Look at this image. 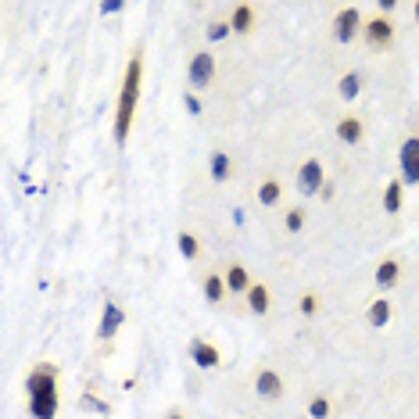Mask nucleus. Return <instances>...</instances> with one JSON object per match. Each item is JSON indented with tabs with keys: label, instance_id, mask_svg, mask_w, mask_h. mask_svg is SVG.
<instances>
[{
	"label": "nucleus",
	"instance_id": "obj_1",
	"mask_svg": "<svg viewBox=\"0 0 419 419\" xmlns=\"http://www.w3.org/2000/svg\"><path fill=\"white\" fill-rule=\"evenodd\" d=\"M140 82H143V57L140 51L130 57L122 75V90H118V108H115V140L125 143L133 130V118H136V104H140Z\"/></svg>",
	"mask_w": 419,
	"mask_h": 419
},
{
	"label": "nucleus",
	"instance_id": "obj_2",
	"mask_svg": "<svg viewBox=\"0 0 419 419\" xmlns=\"http://www.w3.org/2000/svg\"><path fill=\"white\" fill-rule=\"evenodd\" d=\"M26 394H29V416L33 419H54L57 416V369L39 362L26 376Z\"/></svg>",
	"mask_w": 419,
	"mask_h": 419
},
{
	"label": "nucleus",
	"instance_id": "obj_3",
	"mask_svg": "<svg viewBox=\"0 0 419 419\" xmlns=\"http://www.w3.org/2000/svg\"><path fill=\"white\" fill-rule=\"evenodd\" d=\"M323 186H326V169H323V161H319V158H308L301 169H298V190H301V197H319Z\"/></svg>",
	"mask_w": 419,
	"mask_h": 419
},
{
	"label": "nucleus",
	"instance_id": "obj_4",
	"mask_svg": "<svg viewBox=\"0 0 419 419\" xmlns=\"http://www.w3.org/2000/svg\"><path fill=\"white\" fill-rule=\"evenodd\" d=\"M186 79H190L194 90L212 87V79H215V54L212 51H197L190 57V65H186Z\"/></svg>",
	"mask_w": 419,
	"mask_h": 419
},
{
	"label": "nucleus",
	"instance_id": "obj_5",
	"mask_svg": "<svg viewBox=\"0 0 419 419\" xmlns=\"http://www.w3.org/2000/svg\"><path fill=\"white\" fill-rule=\"evenodd\" d=\"M398 169L405 186H419V136H409L398 151Z\"/></svg>",
	"mask_w": 419,
	"mask_h": 419
},
{
	"label": "nucleus",
	"instance_id": "obj_6",
	"mask_svg": "<svg viewBox=\"0 0 419 419\" xmlns=\"http://www.w3.org/2000/svg\"><path fill=\"white\" fill-rule=\"evenodd\" d=\"M362 26H366L362 22V8L359 4H348L337 18H333V36H337L341 44H351V39L362 33Z\"/></svg>",
	"mask_w": 419,
	"mask_h": 419
},
{
	"label": "nucleus",
	"instance_id": "obj_7",
	"mask_svg": "<svg viewBox=\"0 0 419 419\" xmlns=\"http://www.w3.org/2000/svg\"><path fill=\"white\" fill-rule=\"evenodd\" d=\"M362 36H366V44L373 51H387L394 44V22L384 18V15H376V18H369V22L362 26Z\"/></svg>",
	"mask_w": 419,
	"mask_h": 419
},
{
	"label": "nucleus",
	"instance_id": "obj_8",
	"mask_svg": "<svg viewBox=\"0 0 419 419\" xmlns=\"http://www.w3.org/2000/svg\"><path fill=\"white\" fill-rule=\"evenodd\" d=\"M373 283H376V290H380V294L394 290L398 283H402V262H398L394 255H387L380 265H376V272H373Z\"/></svg>",
	"mask_w": 419,
	"mask_h": 419
},
{
	"label": "nucleus",
	"instance_id": "obj_9",
	"mask_svg": "<svg viewBox=\"0 0 419 419\" xmlns=\"http://www.w3.org/2000/svg\"><path fill=\"white\" fill-rule=\"evenodd\" d=\"M190 359L197 362V369H219L222 366V355L212 341H204V337H194L190 341Z\"/></svg>",
	"mask_w": 419,
	"mask_h": 419
},
{
	"label": "nucleus",
	"instance_id": "obj_10",
	"mask_svg": "<svg viewBox=\"0 0 419 419\" xmlns=\"http://www.w3.org/2000/svg\"><path fill=\"white\" fill-rule=\"evenodd\" d=\"M255 391H258V398H265V402H276V398H283V376L276 369H258Z\"/></svg>",
	"mask_w": 419,
	"mask_h": 419
},
{
	"label": "nucleus",
	"instance_id": "obj_11",
	"mask_svg": "<svg viewBox=\"0 0 419 419\" xmlns=\"http://www.w3.org/2000/svg\"><path fill=\"white\" fill-rule=\"evenodd\" d=\"M122 323H125V312L115 301H108V305H104V316H100V326H97V341H112L115 333L122 330Z\"/></svg>",
	"mask_w": 419,
	"mask_h": 419
},
{
	"label": "nucleus",
	"instance_id": "obj_12",
	"mask_svg": "<svg viewBox=\"0 0 419 419\" xmlns=\"http://www.w3.org/2000/svg\"><path fill=\"white\" fill-rule=\"evenodd\" d=\"M362 136H366V122H362L359 115H344V118L337 122V140L348 143V148L362 143Z\"/></svg>",
	"mask_w": 419,
	"mask_h": 419
},
{
	"label": "nucleus",
	"instance_id": "obj_13",
	"mask_svg": "<svg viewBox=\"0 0 419 419\" xmlns=\"http://www.w3.org/2000/svg\"><path fill=\"white\" fill-rule=\"evenodd\" d=\"M229 29H233L237 36H247V33H255V8L251 4H233V11H229Z\"/></svg>",
	"mask_w": 419,
	"mask_h": 419
},
{
	"label": "nucleus",
	"instance_id": "obj_14",
	"mask_svg": "<svg viewBox=\"0 0 419 419\" xmlns=\"http://www.w3.org/2000/svg\"><path fill=\"white\" fill-rule=\"evenodd\" d=\"M251 272L240 265V262H233V265H226V287H229V294H244L247 298V290H251Z\"/></svg>",
	"mask_w": 419,
	"mask_h": 419
},
{
	"label": "nucleus",
	"instance_id": "obj_15",
	"mask_svg": "<svg viewBox=\"0 0 419 419\" xmlns=\"http://www.w3.org/2000/svg\"><path fill=\"white\" fill-rule=\"evenodd\" d=\"M258 204H265V208H276L280 201H283V183L276 179V176H269V179H262V186H258Z\"/></svg>",
	"mask_w": 419,
	"mask_h": 419
},
{
	"label": "nucleus",
	"instance_id": "obj_16",
	"mask_svg": "<svg viewBox=\"0 0 419 419\" xmlns=\"http://www.w3.org/2000/svg\"><path fill=\"white\" fill-rule=\"evenodd\" d=\"M402 201H405V183L402 179H391L384 186V212L387 215H398V212H402Z\"/></svg>",
	"mask_w": 419,
	"mask_h": 419
},
{
	"label": "nucleus",
	"instance_id": "obj_17",
	"mask_svg": "<svg viewBox=\"0 0 419 419\" xmlns=\"http://www.w3.org/2000/svg\"><path fill=\"white\" fill-rule=\"evenodd\" d=\"M201 287H204V301L208 305H219L222 298H226V276H219V272H208V276L201 280Z\"/></svg>",
	"mask_w": 419,
	"mask_h": 419
},
{
	"label": "nucleus",
	"instance_id": "obj_18",
	"mask_svg": "<svg viewBox=\"0 0 419 419\" xmlns=\"http://www.w3.org/2000/svg\"><path fill=\"white\" fill-rule=\"evenodd\" d=\"M208 169H212V179L215 183H226L229 176H233V158H229L226 151H212V158H208Z\"/></svg>",
	"mask_w": 419,
	"mask_h": 419
},
{
	"label": "nucleus",
	"instance_id": "obj_19",
	"mask_svg": "<svg viewBox=\"0 0 419 419\" xmlns=\"http://www.w3.org/2000/svg\"><path fill=\"white\" fill-rule=\"evenodd\" d=\"M247 308L255 312V316H265L269 312V287L265 283H251V290H247Z\"/></svg>",
	"mask_w": 419,
	"mask_h": 419
},
{
	"label": "nucleus",
	"instance_id": "obj_20",
	"mask_svg": "<svg viewBox=\"0 0 419 419\" xmlns=\"http://www.w3.org/2000/svg\"><path fill=\"white\" fill-rule=\"evenodd\" d=\"M391 312H394V305L387 301V298H376L373 305H369V312H366V319H369V326H387L391 323Z\"/></svg>",
	"mask_w": 419,
	"mask_h": 419
},
{
	"label": "nucleus",
	"instance_id": "obj_21",
	"mask_svg": "<svg viewBox=\"0 0 419 419\" xmlns=\"http://www.w3.org/2000/svg\"><path fill=\"white\" fill-rule=\"evenodd\" d=\"M359 90H362V75H359V72H344L341 82H337L341 100H355V97H359Z\"/></svg>",
	"mask_w": 419,
	"mask_h": 419
},
{
	"label": "nucleus",
	"instance_id": "obj_22",
	"mask_svg": "<svg viewBox=\"0 0 419 419\" xmlns=\"http://www.w3.org/2000/svg\"><path fill=\"white\" fill-rule=\"evenodd\" d=\"M319 308H323V301H319V294H312V290H305V294L298 298V312H301L305 319H316Z\"/></svg>",
	"mask_w": 419,
	"mask_h": 419
},
{
	"label": "nucleus",
	"instance_id": "obj_23",
	"mask_svg": "<svg viewBox=\"0 0 419 419\" xmlns=\"http://www.w3.org/2000/svg\"><path fill=\"white\" fill-rule=\"evenodd\" d=\"M283 226H287V233H301V229H305V208L301 204L287 208V212H283Z\"/></svg>",
	"mask_w": 419,
	"mask_h": 419
},
{
	"label": "nucleus",
	"instance_id": "obj_24",
	"mask_svg": "<svg viewBox=\"0 0 419 419\" xmlns=\"http://www.w3.org/2000/svg\"><path fill=\"white\" fill-rule=\"evenodd\" d=\"M330 398L326 394H316V398H312V402H308V416L312 419H330Z\"/></svg>",
	"mask_w": 419,
	"mask_h": 419
},
{
	"label": "nucleus",
	"instance_id": "obj_25",
	"mask_svg": "<svg viewBox=\"0 0 419 419\" xmlns=\"http://www.w3.org/2000/svg\"><path fill=\"white\" fill-rule=\"evenodd\" d=\"M176 244H179V255H183V258H197V255H201V244H197L194 233H179Z\"/></svg>",
	"mask_w": 419,
	"mask_h": 419
},
{
	"label": "nucleus",
	"instance_id": "obj_26",
	"mask_svg": "<svg viewBox=\"0 0 419 419\" xmlns=\"http://www.w3.org/2000/svg\"><path fill=\"white\" fill-rule=\"evenodd\" d=\"M229 33H233V29H229V22H212V26H208V39H212V44H219V39H226Z\"/></svg>",
	"mask_w": 419,
	"mask_h": 419
},
{
	"label": "nucleus",
	"instance_id": "obj_27",
	"mask_svg": "<svg viewBox=\"0 0 419 419\" xmlns=\"http://www.w3.org/2000/svg\"><path fill=\"white\" fill-rule=\"evenodd\" d=\"M183 108L190 112V115H201V100L194 97V90H186V93H183Z\"/></svg>",
	"mask_w": 419,
	"mask_h": 419
},
{
	"label": "nucleus",
	"instance_id": "obj_28",
	"mask_svg": "<svg viewBox=\"0 0 419 419\" xmlns=\"http://www.w3.org/2000/svg\"><path fill=\"white\" fill-rule=\"evenodd\" d=\"M125 8V0H104V4H100V15H118Z\"/></svg>",
	"mask_w": 419,
	"mask_h": 419
},
{
	"label": "nucleus",
	"instance_id": "obj_29",
	"mask_svg": "<svg viewBox=\"0 0 419 419\" xmlns=\"http://www.w3.org/2000/svg\"><path fill=\"white\" fill-rule=\"evenodd\" d=\"M79 405H87V409H97V412H108V405H100V402H97V398H93V394H87V398H82V402H79Z\"/></svg>",
	"mask_w": 419,
	"mask_h": 419
},
{
	"label": "nucleus",
	"instance_id": "obj_30",
	"mask_svg": "<svg viewBox=\"0 0 419 419\" xmlns=\"http://www.w3.org/2000/svg\"><path fill=\"white\" fill-rule=\"evenodd\" d=\"M394 8H398V0H380V15H384V18H387Z\"/></svg>",
	"mask_w": 419,
	"mask_h": 419
},
{
	"label": "nucleus",
	"instance_id": "obj_31",
	"mask_svg": "<svg viewBox=\"0 0 419 419\" xmlns=\"http://www.w3.org/2000/svg\"><path fill=\"white\" fill-rule=\"evenodd\" d=\"M165 419H186L183 412H169V416H165Z\"/></svg>",
	"mask_w": 419,
	"mask_h": 419
},
{
	"label": "nucleus",
	"instance_id": "obj_32",
	"mask_svg": "<svg viewBox=\"0 0 419 419\" xmlns=\"http://www.w3.org/2000/svg\"><path fill=\"white\" fill-rule=\"evenodd\" d=\"M412 15H416V22H419V0H416V4H412Z\"/></svg>",
	"mask_w": 419,
	"mask_h": 419
}]
</instances>
